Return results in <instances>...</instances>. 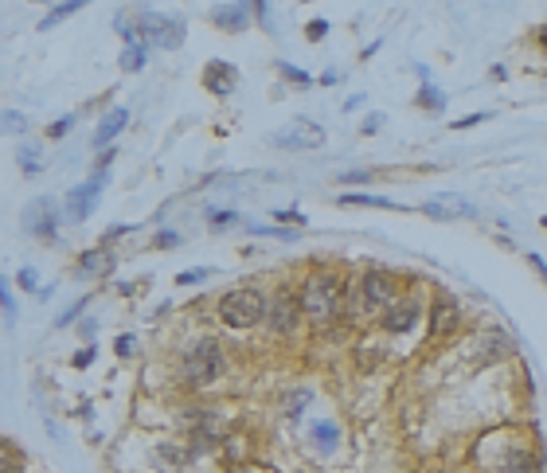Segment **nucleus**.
I'll return each mask as SVG.
<instances>
[{"instance_id": "obj_17", "label": "nucleus", "mask_w": 547, "mask_h": 473, "mask_svg": "<svg viewBox=\"0 0 547 473\" xmlns=\"http://www.w3.org/2000/svg\"><path fill=\"white\" fill-rule=\"evenodd\" d=\"M313 438H317V446L325 450V454H332V450H336V442H341V434H336V426L332 423H321L313 430Z\"/></svg>"}, {"instance_id": "obj_41", "label": "nucleus", "mask_w": 547, "mask_h": 473, "mask_svg": "<svg viewBox=\"0 0 547 473\" xmlns=\"http://www.w3.org/2000/svg\"><path fill=\"white\" fill-rule=\"evenodd\" d=\"M544 231H547V216H544Z\"/></svg>"}, {"instance_id": "obj_15", "label": "nucleus", "mask_w": 547, "mask_h": 473, "mask_svg": "<svg viewBox=\"0 0 547 473\" xmlns=\"http://www.w3.org/2000/svg\"><path fill=\"white\" fill-rule=\"evenodd\" d=\"M453 325H458V302H453V297H438V302H434V321H430V333H434V337H446Z\"/></svg>"}, {"instance_id": "obj_6", "label": "nucleus", "mask_w": 547, "mask_h": 473, "mask_svg": "<svg viewBox=\"0 0 547 473\" xmlns=\"http://www.w3.org/2000/svg\"><path fill=\"white\" fill-rule=\"evenodd\" d=\"M297 317H301V297H293V293H278V297L266 305L270 333H278V337L297 328Z\"/></svg>"}, {"instance_id": "obj_19", "label": "nucleus", "mask_w": 547, "mask_h": 473, "mask_svg": "<svg viewBox=\"0 0 547 473\" xmlns=\"http://www.w3.org/2000/svg\"><path fill=\"white\" fill-rule=\"evenodd\" d=\"M305 403H309V391H290V395L281 399V411H286V419H297V414L305 411Z\"/></svg>"}, {"instance_id": "obj_25", "label": "nucleus", "mask_w": 547, "mask_h": 473, "mask_svg": "<svg viewBox=\"0 0 547 473\" xmlns=\"http://www.w3.org/2000/svg\"><path fill=\"white\" fill-rule=\"evenodd\" d=\"M328 36V20H309V24H305V39H325Z\"/></svg>"}, {"instance_id": "obj_1", "label": "nucleus", "mask_w": 547, "mask_h": 473, "mask_svg": "<svg viewBox=\"0 0 547 473\" xmlns=\"http://www.w3.org/2000/svg\"><path fill=\"white\" fill-rule=\"evenodd\" d=\"M341 302H344V278H341V274L325 270V274H313V278L305 282L301 309L313 317V321H328V317H336Z\"/></svg>"}, {"instance_id": "obj_13", "label": "nucleus", "mask_w": 547, "mask_h": 473, "mask_svg": "<svg viewBox=\"0 0 547 473\" xmlns=\"http://www.w3.org/2000/svg\"><path fill=\"white\" fill-rule=\"evenodd\" d=\"M125 125H129V109L125 106H118V109H109L106 114V122L98 125L94 129V145H109V141H114V137L122 134Z\"/></svg>"}, {"instance_id": "obj_36", "label": "nucleus", "mask_w": 547, "mask_h": 473, "mask_svg": "<svg viewBox=\"0 0 547 473\" xmlns=\"http://www.w3.org/2000/svg\"><path fill=\"white\" fill-rule=\"evenodd\" d=\"M133 352V337H122L118 340V356H129Z\"/></svg>"}, {"instance_id": "obj_37", "label": "nucleus", "mask_w": 547, "mask_h": 473, "mask_svg": "<svg viewBox=\"0 0 547 473\" xmlns=\"http://www.w3.org/2000/svg\"><path fill=\"white\" fill-rule=\"evenodd\" d=\"M157 243H160V246H176V235H172V231H160Z\"/></svg>"}, {"instance_id": "obj_32", "label": "nucleus", "mask_w": 547, "mask_h": 473, "mask_svg": "<svg viewBox=\"0 0 547 473\" xmlns=\"http://www.w3.org/2000/svg\"><path fill=\"white\" fill-rule=\"evenodd\" d=\"M16 282H20V290H36V270H20V274H16Z\"/></svg>"}, {"instance_id": "obj_34", "label": "nucleus", "mask_w": 547, "mask_h": 473, "mask_svg": "<svg viewBox=\"0 0 547 473\" xmlns=\"http://www.w3.org/2000/svg\"><path fill=\"white\" fill-rule=\"evenodd\" d=\"M341 180H344V184H364V180H367V172H344Z\"/></svg>"}, {"instance_id": "obj_4", "label": "nucleus", "mask_w": 547, "mask_h": 473, "mask_svg": "<svg viewBox=\"0 0 547 473\" xmlns=\"http://www.w3.org/2000/svg\"><path fill=\"white\" fill-rule=\"evenodd\" d=\"M137 39L145 48H169L176 51L184 43V20H169V16H145L137 24Z\"/></svg>"}, {"instance_id": "obj_10", "label": "nucleus", "mask_w": 547, "mask_h": 473, "mask_svg": "<svg viewBox=\"0 0 547 473\" xmlns=\"http://www.w3.org/2000/svg\"><path fill=\"white\" fill-rule=\"evenodd\" d=\"M364 302L367 305H395V286H391V278L383 274V270H367L364 274Z\"/></svg>"}, {"instance_id": "obj_18", "label": "nucleus", "mask_w": 547, "mask_h": 473, "mask_svg": "<svg viewBox=\"0 0 547 473\" xmlns=\"http://www.w3.org/2000/svg\"><path fill=\"white\" fill-rule=\"evenodd\" d=\"M78 8H83L78 0H67V4H55V8H51V12L43 16V24H39V28H55L59 20H67V16H71V12H78Z\"/></svg>"}, {"instance_id": "obj_30", "label": "nucleus", "mask_w": 547, "mask_h": 473, "mask_svg": "<svg viewBox=\"0 0 547 473\" xmlns=\"http://www.w3.org/2000/svg\"><path fill=\"white\" fill-rule=\"evenodd\" d=\"M94 356H98V348H78V352H74V368L94 364Z\"/></svg>"}, {"instance_id": "obj_24", "label": "nucleus", "mask_w": 547, "mask_h": 473, "mask_svg": "<svg viewBox=\"0 0 547 473\" xmlns=\"http://www.w3.org/2000/svg\"><path fill=\"white\" fill-rule=\"evenodd\" d=\"M207 274H211L207 266H192V270H184V274H176V282H180V286H195V282H204Z\"/></svg>"}, {"instance_id": "obj_20", "label": "nucleus", "mask_w": 547, "mask_h": 473, "mask_svg": "<svg viewBox=\"0 0 547 473\" xmlns=\"http://www.w3.org/2000/svg\"><path fill=\"white\" fill-rule=\"evenodd\" d=\"M500 473H535V458L520 450V454H512V458L504 461V470Z\"/></svg>"}, {"instance_id": "obj_21", "label": "nucleus", "mask_w": 547, "mask_h": 473, "mask_svg": "<svg viewBox=\"0 0 547 473\" xmlns=\"http://www.w3.org/2000/svg\"><path fill=\"white\" fill-rule=\"evenodd\" d=\"M122 67L125 71H141V67H145V43H129L125 55H122Z\"/></svg>"}, {"instance_id": "obj_35", "label": "nucleus", "mask_w": 547, "mask_h": 473, "mask_svg": "<svg viewBox=\"0 0 547 473\" xmlns=\"http://www.w3.org/2000/svg\"><path fill=\"white\" fill-rule=\"evenodd\" d=\"M83 305H86V302H78V305H74V309H67V313L59 317V325H67V321H74V317L83 313Z\"/></svg>"}, {"instance_id": "obj_11", "label": "nucleus", "mask_w": 547, "mask_h": 473, "mask_svg": "<svg viewBox=\"0 0 547 473\" xmlns=\"http://www.w3.org/2000/svg\"><path fill=\"white\" fill-rule=\"evenodd\" d=\"M414 321H418V302H411V297H407V302H395L387 313H383V328H387V333H411Z\"/></svg>"}, {"instance_id": "obj_22", "label": "nucleus", "mask_w": 547, "mask_h": 473, "mask_svg": "<svg viewBox=\"0 0 547 473\" xmlns=\"http://www.w3.org/2000/svg\"><path fill=\"white\" fill-rule=\"evenodd\" d=\"M418 106H426V109H442V106H446V98L438 94L434 86H422V90H418Z\"/></svg>"}, {"instance_id": "obj_29", "label": "nucleus", "mask_w": 547, "mask_h": 473, "mask_svg": "<svg viewBox=\"0 0 547 473\" xmlns=\"http://www.w3.org/2000/svg\"><path fill=\"white\" fill-rule=\"evenodd\" d=\"M281 74H286V78H293V83H301V86H309V83H313L309 74H305V71H297V67H290V63H281Z\"/></svg>"}, {"instance_id": "obj_33", "label": "nucleus", "mask_w": 547, "mask_h": 473, "mask_svg": "<svg viewBox=\"0 0 547 473\" xmlns=\"http://www.w3.org/2000/svg\"><path fill=\"white\" fill-rule=\"evenodd\" d=\"M157 458H169V461H180V458H184V454H180V450H176V446H160V450H157Z\"/></svg>"}, {"instance_id": "obj_38", "label": "nucleus", "mask_w": 547, "mask_h": 473, "mask_svg": "<svg viewBox=\"0 0 547 473\" xmlns=\"http://www.w3.org/2000/svg\"><path fill=\"white\" fill-rule=\"evenodd\" d=\"M211 223H235L231 211H211Z\"/></svg>"}, {"instance_id": "obj_42", "label": "nucleus", "mask_w": 547, "mask_h": 473, "mask_svg": "<svg viewBox=\"0 0 547 473\" xmlns=\"http://www.w3.org/2000/svg\"><path fill=\"white\" fill-rule=\"evenodd\" d=\"M239 473H246V470H239Z\"/></svg>"}, {"instance_id": "obj_8", "label": "nucleus", "mask_w": 547, "mask_h": 473, "mask_svg": "<svg viewBox=\"0 0 547 473\" xmlns=\"http://www.w3.org/2000/svg\"><path fill=\"white\" fill-rule=\"evenodd\" d=\"M102 184H106V172H94V176H90V184H83V188H74V192L67 196V207H71V219H86L90 204H94V200H98V192H102Z\"/></svg>"}, {"instance_id": "obj_28", "label": "nucleus", "mask_w": 547, "mask_h": 473, "mask_svg": "<svg viewBox=\"0 0 547 473\" xmlns=\"http://www.w3.org/2000/svg\"><path fill=\"white\" fill-rule=\"evenodd\" d=\"M0 302H4V321H8V328L16 325V302H12V293L0 286Z\"/></svg>"}, {"instance_id": "obj_39", "label": "nucleus", "mask_w": 547, "mask_h": 473, "mask_svg": "<svg viewBox=\"0 0 547 473\" xmlns=\"http://www.w3.org/2000/svg\"><path fill=\"white\" fill-rule=\"evenodd\" d=\"M532 262H535V270H539V274H544V282H547V262H544V258H535V255H532Z\"/></svg>"}, {"instance_id": "obj_3", "label": "nucleus", "mask_w": 547, "mask_h": 473, "mask_svg": "<svg viewBox=\"0 0 547 473\" xmlns=\"http://www.w3.org/2000/svg\"><path fill=\"white\" fill-rule=\"evenodd\" d=\"M266 317V302L258 290H231L219 297V321L227 328H250Z\"/></svg>"}, {"instance_id": "obj_40", "label": "nucleus", "mask_w": 547, "mask_h": 473, "mask_svg": "<svg viewBox=\"0 0 547 473\" xmlns=\"http://www.w3.org/2000/svg\"><path fill=\"white\" fill-rule=\"evenodd\" d=\"M535 39H539V43H544V48H547V24L539 28V36H535Z\"/></svg>"}, {"instance_id": "obj_9", "label": "nucleus", "mask_w": 547, "mask_h": 473, "mask_svg": "<svg viewBox=\"0 0 547 473\" xmlns=\"http://www.w3.org/2000/svg\"><path fill=\"white\" fill-rule=\"evenodd\" d=\"M204 86L211 94H231L235 86H239V71H235L231 63H207L204 67Z\"/></svg>"}, {"instance_id": "obj_31", "label": "nucleus", "mask_w": 547, "mask_h": 473, "mask_svg": "<svg viewBox=\"0 0 547 473\" xmlns=\"http://www.w3.org/2000/svg\"><path fill=\"white\" fill-rule=\"evenodd\" d=\"M274 219H278V223H297V227H305L301 211H274Z\"/></svg>"}, {"instance_id": "obj_16", "label": "nucleus", "mask_w": 547, "mask_h": 473, "mask_svg": "<svg viewBox=\"0 0 547 473\" xmlns=\"http://www.w3.org/2000/svg\"><path fill=\"white\" fill-rule=\"evenodd\" d=\"M211 16H215V24H219V28H227V32H243V28H246V16H250V8H246V4H219Z\"/></svg>"}, {"instance_id": "obj_7", "label": "nucleus", "mask_w": 547, "mask_h": 473, "mask_svg": "<svg viewBox=\"0 0 547 473\" xmlns=\"http://www.w3.org/2000/svg\"><path fill=\"white\" fill-rule=\"evenodd\" d=\"M422 211L426 216H434V219H473L477 216V207L469 204L465 196H434Z\"/></svg>"}, {"instance_id": "obj_12", "label": "nucleus", "mask_w": 547, "mask_h": 473, "mask_svg": "<svg viewBox=\"0 0 547 473\" xmlns=\"http://www.w3.org/2000/svg\"><path fill=\"white\" fill-rule=\"evenodd\" d=\"M78 274L86 278H102V274H114V255H109L106 246H98V251H86L78 258Z\"/></svg>"}, {"instance_id": "obj_2", "label": "nucleus", "mask_w": 547, "mask_h": 473, "mask_svg": "<svg viewBox=\"0 0 547 473\" xmlns=\"http://www.w3.org/2000/svg\"><path fill=\"white\" fill-rule=\"evenodd\" d=\"M223 368H227V360H223V348H219L215 337H200L192 348H188V356H184V379H188L192 388L215 383V379L223 376Z\"/></svg>"}, {"instance_id": "obj_14", "label": "nucleus", "mask_w": 547, "mask_h": 473, "mask_svg": "<svg viewBox=\"0 0 547 473\" xmlns=\"http://www.w3.org/2000/svg\"><path fill=\"white\" fill-rule=\"evenodd\" d=\"M24 227H28V231H36V235H51V231H55V216H51V200H36V204L28 207Z\"/></svg>"}, {"instance_id": "obj_26", "label": "nucleus", "mask_w": 547, "mask_h": 473, "mask_svg": "<svg viewBox=\"0 0 547 473\" xmlns=\"http://www.w3.org/2000/svg\"><path fill=\"white\" fill-rule=\"evenodd\" d=\"M344 204H372V207H395L383 196H344Z\"/></svg>"}, {"instance_id": "obj_23", "label": "nucleus", "mask_w": 547, "mask_h": 473, "mask_svg": "<svg viewBox=\"0 0 547 473\" xmlns=\"http://www.w3.org/2000/svg\"><path fill=\"white\" fill-rule=\"evenodd\" d=\"M4 129H8V134H24L28 129L24 114H20V109H4Z\"/></svg>"}, {"instance_id": "obj_27", "label": "nucleus", "mask_w": 547, "mask_h": 473, "mask_svg": "<svg viewBox=\"0 0 547 473\" xmlns=\"http://www.w3.org/2000/svg\"><path fill=\"white\" fill-rule=\"evenodd\" d=\"M71 129H74V118L67 114V118H59V122L47 125V137H63V134H71Z\"/></svg>"}, {"instance_id": "obj_5", "label": "nucleus", "mask_w": 547, "mask_h": 473, "mask_svg": "<svg viewBox=\"0 0 547 473\" xmlns=\"http://www.w3.org/2000/svg\"><path fill=\"white\" fill-rule=\"evenodd\" d=\"M274 145H286V149H321L325 145V129L317 122H309V118H293L286 129H278V134L270 137Z\"/></svg>"}]
</instances>
